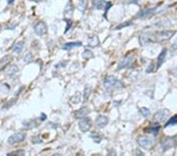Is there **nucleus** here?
<instances>
[{"mask_svg": "<svg viewBox=\"0 0 177 156\" xmlns=\"http://www.w3.org/2000/svg\"><path fill=\"white\" fill-rule=\"evenodd\" d=\"M83 45L81 42L80 41H77V42H70V43H67V44H64L62 46V49L65 50V51H69V50L72 49L73 48H77V47H81Z\"/></svg>", "mask_w": 177, "mask_h": 156, "instance_id": "dca6fc26", "label": "nucleus"}, {"mask_svg": "<svg viewBox=\"0 0 177 156\" xmlns=\"http://www.w3.org/2000/svg\"><path fill=\"white\" fill-rule=\"evenodd\" d=\"M12 61V56L11 55H6L3 58H1L0 60V71H2L3 69L6 68V66L9 65Z\"/></svg>", "mask_w": 177, "mask_h": 156, "instance_id": "ddd939ff", "label": "nucleus"}, {"mask_svg": "<svg viewBox=\"0 0 177 156\" xmlns=\"http://www.w3.org/2000/svg\"><path fill=\"white\" fill-rule=\"evenodd\" d=\"M24 42H22V41L18 42L14 46V48H13V52L18 53V54L21 53V51H22L23 48H24Z\"/></svg>", "mask_w": 177, "mask_h": 156, "instance_id": "6ab92c4d", "label": "nucleus"}, {"mask_svg": "<svg viewBox=\"0 0 177 156\" xmlns=\"http://www.w3.org/2000/svg\"><path fill=\"white\" fill-rule=\"evenodd\" d=\"M23 125H24V127L26 129H32V128H35V127H36L37 125H38V124H37L36 121V120H26V121H24L22 122Z\"/></svg>", "mask_w": 177, "mask_h": 156, "instance_id": "f3484780", "label": "nucleus"}, {"mask_svg": "<svg viewBox=\"0 0 177 156\" xmlns=\"http://www.w3.org/2000/svg\"><path fill=\"white\" fill-rule=\"evenodd\" d=\"M139 112H140V114H142L143 117H145V118H146V117L150 116V110L149 109L146 108V107H142V108L139 110Z\"/></svg>", "mask_w": 177, "mask_h": 156, "instance_id": "bb28decb", "label": "nucleus"}, {"mask_svg": "<svg viewBox=\"0 0 177 156\" xmlns=\"http://www.w3.org/2000/svg\"><path fill=\"white\" fill-rule=\"evenodd\" d=\"M16 101H17V100H16V99H14V100L11 99V101H9V102L5 104V106H4V107H3V108H6V109L10 108V107H12V106L14 105V103H15Z\"/></svg>", "mask_w": 177, "mask_h": 156, "instance_id": "2f4dec72", "label": "nucleus"}, {"mask_svg": "<svg viewBox=\"0 0 177 156\" xmlns=\"http://www.w3.org/2000/svg\"><path fill=\"white\" fill-rule=\"evenodd\" d=\"M157 8H150V9H146L144 11H142L139 12L137 15V18H148V17L152 16L156 11Z\"/></svg>", "mask_w": 177, "mask_h": 156, "instance_id": "9b49d317", "label": "nucleus"}, {"mask_svg": "<svg viewBox=\"0 0 177 156\" xmlns=\"http://www.w3.org/2000/svg\"><path fill=\"white\" fill-rule=\"evenodd\" d=\"M1 29H2V25H0V32H1Z\"/></svg>", "mask_w": 177, "mask_h": 156, "instance_id": "58836bf2", "label": "nucleus"}, {"mask_svg": "<svg viewBox=\"0 0 177 156\" xmlns=\"http://www.w3.org/2000/svg\"><path fill=\"white\" fill-rule=\"evenodd\" d=\"M175 145V140L174 137H168L165 138L162 142V147L164 151L170 149Z\"/></svg>", "mask_w": 177, "mask_h": 156, "instance_id": "1a4fd4ad", "label": "nucleus"}, {"mask_svg": "<svg viewBox=\"0 0 177 156\" xmlns=\"http://www.w3.org/2000/svg\"><path fill=\"white\" fill-rule=\"evenodd\" d=\"M106 4H107V2H106L104 0H96L95 2H94L95 7L98 10L105 9Z\"/></svg>", "mask_w": 177, "mask_h": 156, "instance_id": "aec40b11", "label": "nucleus"}, {"mask_svg": "<svg viewBox=\"0 0 177 156\" xmlns=\"http://www.w3.org/2000/svg\"><path fill=\"white\" fill-rule=\"evenodd\" d=\"M91 92V87L87 86L84 88V91H83V103H86L88 100Z\"/></svg>", "mask_w": 177, "mask_h": 156, "instance_id": "b1692460", "label": "nucleus"}, {"mask_svg": "<svg viewBox=\"0 0 177 156\" xmlns=\"http://www.w3.org/2000/svg\"><path fill=\"white\" fill-rule=\"evenodd\" d=\"M99 39L97 36L91 35L88 37V42H87V45L90 48H95L99 44Z\"/></svg>", "mask_w": 177, "mask_h": 156, "instance_id": "4468645a", "label": "nucleus"}, {"mask_svg": "<svg viewBox=\"0 0 177 156\" xmlns=\"http://www.w3.org/2000/svg\"><path fill=\"white\" fill-rule=\"evenodd\" d=\"M138 144L142 147L143 149L150 150L153 148L155 144V141L154 139L150 138L148 137H140L137 140Z\"/></svg>", "mask_w": 177, "mask_h": 156, "instance_id": "7ed1b4c3", "label": "nucleus"}, {"mask_svg": "<svg viewBox=\"0 0 177 156\" xmlns=\"http://www.w3.org/2000/svg\"><path fill=\"white\" fill-rule=\"evenodd\" d=\"M7 2H8L9 5H12V4L14 2V0H7Z\"/></svg>", "mask_w": 177, "mask_h": 156, "instance_id": "e433bc0d", "label": "nucleus"}, {"mask_svg": "<svg viewBox=\"0 0 177 156\" xmlns=\"http://www.w3.org/2000/svg\"><path fill=\"white\" fill-rule=\"evenodd\" d=\"M90 137L91 138L93 139L95 142L97 143V144L100 143V141L102 140V137H101L100 136H99V134H97V133H91L90 135Z\"/></svg>", "mask_w": 177, "mask_h": 156, "instance_id": "c85d7f7f", "label": "nucleus"}, {"mask_svg": "<svg viewBox=\"0 0 177 156\" xmlns=\"http://www.w3.org/2000/svg\"><path fill=\"white\" fill-rule=\"evenodd\" d=\"M82 56H83V58H85V59H90V58L94 57V54H93L92 51H91L90 50H86V51H84L83 52Z\"/></svg>", "mask_w": 177, "mask_h": 156, "instance_id": "393cba45", "label": "nucleus"}, {"mask_svg": "<svg viewBox=\"0 0 177 156\" xmlns=\"http://www.w3.org/2000/svg\"><path fill=\"white\" fill-rule=\"evenodd\" d=\"M172 48L174 51H177V38L175 39V41H174L173 44H172Z\"/></svg>", "mask_w": 177, "mask_h": 156, "instance_id": "c9c22d12", "label": "nucleus"}, {"mask_svg": "<svg viewBox=\"0 0 177 156\" xmlns=\"http://www.w3.org/2000/svg\"><path fill=\"white\" fill-rule=\"evenodd\" d=\"M169 112H168V110L165 109V110H160V111H157L156 113L154 115V120L157 121H159V122H162V121H165L167 118H168Z\"/></svg>", "mask_w": 177, "mask_h": 156, "instance_id": "0eeeda50", "label": "nucleus"}, {"mask_svg": "<svg viewBox=\"0 0 177 156\" xmlns=\"http://www.w3.org/2000/svg\"><path fill=\"white\" fill-rule=\"evenodd\" d=\"M17 27V24H14V25H13V23H11V24H10L9 25H8V27H7V28L10 30H13L14 29V28Z\"/></svg>", "mask_w": 177, "mask_h": 156, "instance_id": "f704fd0d", "label": "nucleus"}, {"mask_svg": "<svg viewBox=\"0 0 177 156\" xmlns=\"http://www.w3.org/2000/svg\"><path fill=\"white\" fill-rule=\"evenodd\" d=\"M167 49H163L162 52L160 53V54L158 57V62H157V69H159L160 67L162 66V64L164 63L165 59V56H166Z\"/></svg>", "mask_w": 177, "mask_h": 156, "instance_id": "2eb2a0df", "label": "nucleus"}, {"mask_svg": "<svg viewBox=\"0 0 177 156\" xmlns=\"http://www.w3.org/2000/svg\"><path fill=\"white\" fill-rule=\"evenodd\" d=\"M133 61V57L132 56H126L122 58L118 64V70H122V69L129 67L132 64Z\"/></svg>", "mask_w": 177, "mask_h": 156, "instance_id": "6e6552de", "label": "nucleus"}, {"mask_svg": "<svg viewBox=\"0 0 177 156\" xmlns=\"http://www.w3.org/2000/svg\"><path fill=\"white\" fill-rule=\"evenodd\" d=\"M24 154H25V151H23V150H20V151H12V152H10L7 154V155L8 156H11V155H24Z\"/></svg>", "mask_w": 177, "mask_h": 156, "instance_id": "c756f323", "label": "nucleus"}, {"mask_svg": "<svg viewBox=\"0 0 177 156\" xmlns=\"http://www.w3.org/2000/svg\"><path fill=\"white\" fill-rule=\"evenodd\" d=\"M33 60V55L32 53H28V54L24 57V61L25 63H30Z\"/></svg>", "mask_w": 177, "mask_h": 156, "instance_id": "cd10ccee", "label": "nucleus"}, {"mask_svg": "<svg viewBox=\"0 0 177 156\" xmlns=\"http://www.w3.org/2000/svg\"><path fill=\"white\" fill-rule=\"evenodd\" d=\"M30 1H32V2H40V0H30Z\"/></svg>", "mask_w": 177, "mask_h": 156, "instance_id": "4c0bfd02", "label": "nucleus"}, {"mask_svg": "<svg viewBox=\"0 0 177 156\" xmlns=\"http://www.w3.org/2000/svg\"><path fill=\"white\" fill-rule=\"evenodd\" d=\"M154 63H151V64H150V65L148 66V69L146 70V72L147 73H151V72H153L154 70Z\"/></svg>", "mask_w": 177, "mask_h": 156, "instance_id": "72a5a7b5", "label": "nucleus"}, {"mask_svg": "<svg viewBox=\"0 0 177 156\" xmlns=\"http://www.w3.org/2000/svg\"><path fill=\"white\" fill-rule=\"evenodd\" d=\"M175 31L165 30L158 32H146L139 36V42L141 45H146L150 43H160L168 40L175 34Z\"/></svg>", "mask_w": 177, "mask_h": 156, "instance_id": "f257e3e1", "label": "nucleus"}, {"mask_svg": "<svg viewBox=\"0 0 177 156\" xmlns=\"http://www.w3.org/2000/svg\"><path fill=\"white\" fill-rule=\"evenodd\" d=\"M160 129H161L160 124H152V125H151L149 129H148V132H149L150 133L153 134L154 136H156L157 134L158 133Z\"/></svg>", "mask_w": 177, "mask_h": 156, "instance_id": "a211bd4d", "label": "nucleus"}, {"mask_svg": "<svg viewBox=\"0 0 177 156\" xmlns=\"http://www.w3.org/2000/svg\"><path fill=\"white\" fill-rule=\"evenodd\" d=\"M24 139H25V134L22 133H18L13 134L8 138V143L10 144H18V143L22 142Z\"/></svg>", "mask_w": 177, "mask_h": 156, "instance_id": "423d86ee", "label": "nucleus"}, {"mask_svg": "<svg viewBox=\"0 0 177 156\" xmlns=\"http://www.w3.org/2000/svg\"><path fill=\"white\" fill-rule=\"evenodd\" d=\"M88 109L87 107H82V108L77 110L76 112L74 113L75 118H77V119H81V118H84L87 116V114H88Z\"/></svg>", "mask_w": 177, "mask_h": 156, "instance_id": "f8f14e48", "label": "nucleus"}, {"mask_svg": "<svg viewBox=\"0 0 177 156\" xmlns=\"http://www.w3.org/2000/svg\"><path fill=\"white\" fill-rule=\"evenodd\" d=\"M175 124H177V115L173 116L170 119L168 120V121L165 124V126H169V125H175Z\"/></svg>", "mask_w": 177, "mask_h": 156, "instance_id": "a878e982", "label": "nucleus"}, {"mask_svg": "<svg viewBox=\"0 0 177 156\" xmlns=\"http://www.w3.org/2000/svg\"><path fill=\"white\" fill-rule=\"evenodd\" d=\"M80 98H81V94L80 91H77L71 99H70V103L72 104H77L80 102Z\"/></svg>", "mask_w": 177, "mask_h": 156, "instance_id": "5701e85b", "label": "nucleus"}, {"mask_svg": "<svg viewBox=\"0 0 177 156\" xmlns=\"http://www.w3.org/2000/svg\"><path fill=\"white\" fill-rule=\"evenodd\" d=\"M105 88L109 89V88H123L124 84L118 80L116 77L113 76H109L105 79L104 81Z\"/></svg>", "mask_w": 177, "mask_h": 156, "instance_id": "f03ea898", "label": "nucleus"}, {"mask_svg": "<svg viewBox=\"0 0 177 156\" xmlns=\"http://www.w3.org/2000/svg\"><path fill=\"white\" fill-rule=\"evenodd\" d=\"M109 123V118L104 115L99 116L95 120V125L98 128H104L106 124Z\"/></svg>", "mask_w": 177, "mask_h": 156, "instance_id": "9d476101", "label": "nucleus"}, {"mask_svg": "<svg viewBox=\"0 0 177 156\" xmlns=\"http://www.w3.org/2000/svg\"><path fill=\"white\" fill-rule=\"evenodd\" d=\"M18 65H11V66H10L9 68L6 70V75L11 77V76L14 75V74L18 72Z\"/></svg>", "mask_w": 177, "mask_h": 156, "instance_id": "4be33fe9", "label": "nucleus"}, {"mask_svg": "<svg viewBox=\"0 0 177 156\" xmlns=\"http://www.w3.org/2000/svg\"><path fill=\"white\" fill-rule=\"evenodd\" d=\"M79 129H80V131L83 132V133H86L88 130H90L91 127L92 125V121L90 118H87V117H84V118H81L80 121L78 123Z\"/></svg>", "mask_w": 177, "mask_h": 156, "instance_id": "20e7f679", "label": "nucleus"}, {"mask_svg": "<svg viewBox=\"0 0 177 156\" xmlns=\"http://www.w3.org/2000/svg\"><path fill=\"white\" fill-rule=\"evenodd\" d=\"M86 3H87L86 1H82V2L79 4V10H80L81 12L83 13V11H85L86 6H87V4Z\"/></svg>", "mask_w": 177, "mask_h": 156, "instance_id": "7c9ffc66", "label": "nucleus"}, {"mask_svg": "<svg viewBox=\"0 0 177 156\" xmlns=\"http://www.w3.org/2000/svg\"><path fill=\"white\" fill-rule=\"evenodd\" d=\"M132 25V23H131V22H124V23H122V24L120 25H118V26L116 27V28H115V29H116V30L120 29V28H124V27L129 26V25Z\"/></svg>", "mask_w": 177, "mask_h": 156, "instance_id": "473e14b6", "label": "nucleus"}, {"mask_svg": "<svg viewBox=\"0 0 177 156\" xmlns=\"http://www.w3.org/2000/svg\"><path fill=\"white\" fill-rule=\"evenodd\" d=\"M34 32L36 35L42 36L47 34V27L44 21H39L36 25L34 26Z\"/></svg>", "mask_w": 177, "mask_h": 156, "instance_id": "39448f33", "label": "nucleus"}, {"mask_svg": "<svg viewBox=\"0 0 177 156\" xmlns=\"http://www.w3.org/2000/svg\"><path fill=\"white\" fill-rule=\"evenodd\" d=\"M73 6H72L71 2H68V4L66 5L65 8V16L67 17V18H70L73 14Z\"/></svg>", "mask_w": 177, "mask_h": 156, "instance_id": "412c9836", "label": "nucleus"}]
</instances>
